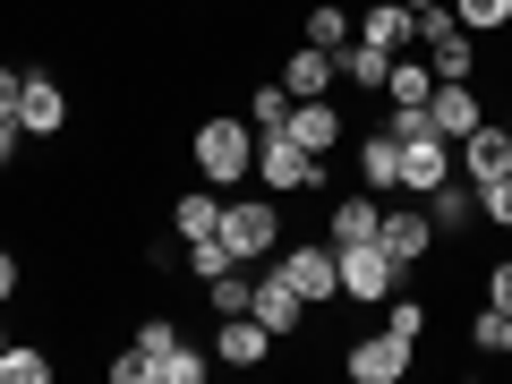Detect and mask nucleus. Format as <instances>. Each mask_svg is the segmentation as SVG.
Returning <instances> with one entry per match:
<instances>
[{"mask_svg":"<svg viewBox=\"0 0 512 384\" xmlns=\"http://www.w3.org/2000/svg\"><path fill=\"white\" fill-rule=\"evenodd\" d=\"M18 86H26V69H9V60H0V120H18Z\"/></svg>","mask_w":512,"mask_h":384,"instance_id":"473e14b6","label":"nucleus"},{"mask_svg":"<svg viewBox=\"0 0 512 384\" xmlns=\"http://www.w3.org/2000/svg\"><path fill=\"white\" fill-rule=\"evenodd\" d=\"M453 154H461V180H470V188H487V180H504V171H512V128L478 120V128L461 137Z\"/></svg>","mask_w":512,"mask_h":384,"instance_id":"9d476101","label":"nucleus"},{"mask_svg":"<svg viewBox=\"0 0 512 384\" xmlns=\"http://www.w3.org/2000/svg\"><path fill=\"white\" fill-rule=\"evenodd\" d=\"M231 265H239V256L222 248V231H214V239H188V274H197V282H222Z\"/></svg>","mask_w":512,"mask_h":384,"instance_id":"cd10ccee","label":"nucleus"},{"mask_svg":"<svg viewBox=\"0 0 512 384\" xmlns=\"http://www.w3.org/2000/svg\"><path fill=\"white\" fill-rule=\"evenodd\" d=\"M222 248H231L239 265L274 256V248H282V205H274V197H239V205H222Z\"/></svg>","mask_w":512,"mask_h":384,"instance_id":"20e7f679","label":"nucleus"},{"mask_svg":"<svg viewBox=\"0 0 512 384\" xmlns=\"http://www.w3.org/2000/svg\"><path fill=\"white\" fill-rule=\"evenodd\" d=\"M214 376V350H197V342H180L171 359H154V384H205Z\"/></svg>","mask_w":512,"mask_h":384,"instance_id":"393cba45","label":"nucleus"},{"mask_svg":"<svg viewBox=\"0 0 512 384\" xmlns=\"http://www.w3.org/2000/svg\"><path fill=\"white\" fill-rule=\"evenodd\" d=\"M282 120H291V86L274 77V86H256V94H248V128L265 137V128H282Z\"/></svg>","mask_w":512,"mask_h":384,"instance_id":"a878e982","label":"nucleus"},{"mask_svg":"<svg viewBox=\"0 0 512 384\" xmlns=\"http://www.w3.org/2000/svg\"><path fill=\"white\" fill-rule=\"evenodd\" d=\"M282 282H291L308 308H325L333 291H342V256H333V239H316V248H282V265H274Z\"/></svg>","mask_w":512,"mask_h":384,"instance_id":"39448f33","label":"nucleus"},{"mask_svg":"<svg viewBox=\"0 0 512 384\" xmlns=\"http://www.w3.org/2000/svg\"><path fill=\"white\" fill-rule=\"evenodd\" d=\"M256 316H265V333H274V342H291L299 316H308V299H299L282 274H256Z\"/></svg>","mask_w":512,"mask_h":384,"instance_id":"4468645a","label":"nucleus"},{"mask_svg":"<svg viewBox=\"0 0 512 384\" xmlns=\"http://www.w3.org/2000/svg\"><path fill=\"white\" fill-rule=\"evenodd\" d=\"M453 18L470 26V35H504V26H512V0H453Z\"/></svg>","mask_w":512,"mask_h":384,"instance_id":"bb28decb","label":"nucleus"},{"mask_svg":"<svg viewBox=\"0 0 512 384\" xmlns=\"http://www.w3.org/2000/svg\"><path fill=\"white\" fill-rule=\"evenodd\" d=\"M0 350H9V333H0Z\"/></svg>","mask_w":512,"mask_h":384,"instance_id":"4c0bfd02","label":"nucleus"},{"mask_svg":"<svg viewBox=\"0 0 512 384\" xmlns=\"http://www.w3.org/2000/svg\"><path fill=\"white\" fill-rule=\"evenodd\" d=\"M384 94H393V103H427V94H436V69H427V60H410V52H393Z\"/></svg>","mask_w":512,"mask_h":384,"instance_id":"5701e85b","label":"nucleus"},{"mask_svg":"<svg viewBox=\"0 0 512 384\" xmlns=\"http://www.w3.org/2000/svg\"><path fill=\"white\" fill-rule=\"evenodd\" d=\"M350 35H359V18H350V9H333V0H316V9H308V35H299V43H316V52H342Z\"/></svg>","mask_w":512,"mask_h":384,"instance_id":"4be33fe9","label":"nucleus"},{"mask_svg":"<svg viewBox=\"0 0 512 384\" xmlns=\"http://www.w3.org/2000/svg\"><path fill=\"white\" fill-rule=\"evenodd\" d=\"M410 9H427V0H410Z\"/></svg>","mask_w":512,"mask_h":384,"instance_id":"58836bf2","label":"nucleus"},{"mask_svg":"<svg viewBox=\"0 0 512 384\" xmlns=\"http://www.w3.org/2000/svg\"><path fill=\"white\" fill-rule=\"evenodd\" d=\"M384 333L419 342V333H427V308H419V299H384Z\"/></svg>","mask_w":512,"mask_h":384,"instance_id":"7c9ffc66","label":"nucleus"},{"mask_svg":"<svg viewBox=\"0 0 512 384\" xmlns=\"http://www.w3.org/2000/svg\"><path fill=\"white\" fill-rule=\"evenodd\" d=\"M256 180H265V197H299V188H325V163L299 146L291 128H265L256 137Z\"/></svg>","mask_w":512,"mask_h":384,"instance_id":"f03ea898","label":"nucleus"},{"mask_svg":"<svg viewBox=\"0 0 512 384\" xmlns=\"http://www.w3.org/2000/svg\"><path fill=\"white\" fill-rule=\"evenodd\" d=\"M504 128H512V120H504Z\"/></svg>","mask_w":512,"mask_h":384,"instance_id":"ea45409f","label":"nucleus"},{"mask_svg":"<svg viewBox=\"0 0 512 384\" xmlns=\"http://www.w3.org/2000/svg\"><path fill=\"white\" fill-rule=\"evenodd\" d=\"M333 256H342V299H359V308H384V299L402 291V274H410L384 239H367V248H333Z\"/></svg>","mask_w":512,"mask_h":384,"instance_id":"7ed1b4c3","label":"nucleus"},{"mask_svg":"<svg viewBox=\"0 0 512 384\" xmlns=\"http://www.w3.org/2000/svg\"><path fill=\"white\" fill-rule=\"evenodd\" d=\"M495 359H512V308H504V325H495Z\"/></svg>","mask_w":512,"mask_h":384,"instance_id":"e433bc0d","label":"nucleus"},{"mask_svg":"<svg viewBox=\"0 0 512 384\" xmlns=\"http://www.w3.org/2000/svg\"><path fill=\"white\" fill-rule=\"evenodd\" d=\"M171 231H180V248H188V239H214L222 231V197H214V188H188V197L171 205Z\"/></svg>","mask_w":512,"mask_h":384,"instance_id":"412c9836","label":"nucleus"},{"mask_svg":"<svg viewBox=\"0 0 512 384\" xmlns=\"http://www.w3.org/2000/svg\"><path fill=\"white\" fill-rule=\"evenodd\" d=\"M376 239H384L393 256H402V265H419V256L436 248V222H427V205H393V214L376 222Z\"/></svg>","mask_w":512,"mask_h":384,"instance_id":"ddd939ff","label":"nucleus"},{"mask_svg":"<svg viewBox=\"0 0 512 384\" xmlns=\"http://www.w3.org/2000/svg\"><path fill=\"white\" fill-rule=\"evenodd\" d=\"M359 43H376V52H410V43H419V9H410V0H376V9L359 18Z\"/></svg>","mask_w":512,"mask_h":384,"instance_id":"f8f14e48","label":"nucleus"},{"mask_svg":"<svg viewBox=\"0 0 512 384\" xmlns=\"http://www.w3.org/2000/svg\"><path fill=\"white\" fill-rule=\"evenodd\" d=\"M0 384H52V350L9 342V350H0Z\"/></svg>","mask_w":512,"mask_h":384,"instance_id":"b1692460","label":"nucleus"},{"mask_svg":"<svg viewBox=\"0 0 512 384\" xmlns=\"http://www.w3.org/2000/svg\"><path fill=\"white\" fill-rule=\"evenodd\" d=\"M487 308H512V256H504V265L487 274Z\"/></svg>","mask_w":512,"mask_h":384,"instance_id":"72a5a7b5","label":"nucleus"},{"mask_svg":"<svg viewBox=\"0 0 512 384\" xmlns=\"http://www.w3.org/2000/svg\"><path fill=\"white\" fill-rule=\"evenodd\" d=\"M478 222H487V231H512V171L478 188Z\"/></svg>","mask_w":512,"mask_h":384,"instance_id":"c756f323","label":"nucleus"},{"mask_svg":"<svg viewBox=\"0 0 512 384\" xmlns=\"http://www.w3.org/2000/svg\"><path fill=\"white\" fill-rule=\"evenodd\" d=\"M18 146H26V128H18V120H0V171L18 163Z\"/></svg>","mask_w":512,"mask_h":384,"instance_id":"f704fd0d","label":"nucleus"},{"mask_svg":"<svg viewBox=\"0 0 512 384\" xmlns=\"http://www.w3.org/2000/svg\"><path fill=\"white\" fill-rule=\"evenodd\" d=\"M333 77H342V86H359V94H384V77H393V52H376V43L350 35L342 52H333Z\"/></svg>","mask_w":512,"mask_h":384,"instance_id":"f3484780","label":"nucleus"},{"mask_svg":"<svg viewBox=\"0 0 512 384\" xmlns=\"http://www.w3.org/2000/svg\"><path fill=\"white\" fill-rule=\"evenodd\" d=\"M18 128H26V137H60V128H69V94H60L52 69H26V86H18Z\"/></svg>","mask_w":512,"mask_h":384,"instance_id":"1a4fd4ad","label":"nucleus"},{"mask_svg":"<svg viewBox=\"0 0 512 384\" xmlns=\"http://www.w3.org/2000/svg\"><path fill=\"white\" fill-rule=\"evenodd\" d=\"M410 359H419V342H402V333H367V342H350V384H402Z\"/></svg>","mask_w":512,"mask_h":384,"instance_id":"0eeeda50","label":"nucleus"},{"mask_svg":"<svg viewBox=\"0 0 512 384\" xmlns=\"http://www.w3.org/2000/svg\"><path fill=\"white\" fill-rule=\"evenodd\" d=\"M359 188H376V197H393V188H402V146H393V128L359 146Z\"/></svg>","mask_w":512,"mask_h":384,"instance_id":"aec40b11","label":"nucleus"},{"mask_svg":"<svg viewBox=\"0 0 512 384\" xmlns=\"http://www.w3.org/2000/svg\"><path fill=\"white\" fill-rule=\"evenodd\" d=\"M393 146H402V197H427V188L453 180V137L419 128V137H393Z\"/></svg>","mask_w":512,"mask_h":384,"instance_id":"423d86ee","label":"nucleus"},{"mask_svg":"<svg viewBox=\"0 0 512 384\" xmlns=\"http://www.w3.org/2000/svg\"><path fill=\"white\" fill-rule=\"evenodd\" d=\"M282 128H291V137H299L308 154H333V146H342V111H333L325 94H308V103H291V120H282Z\"/></svg>","mask_w":512,"mask_h":384,"instance_id":"2eb2a0df","label":"nucleus"},{"mask_svg":"<svg viewBox=\"0 0 512 384\" xmlns=\"http://www.w3.org/2000/svg\"><path fill=\"white\" fill-rule=\"evenodd\" d=\"M205 299H214V316H239V308H256V282H239V265L222 282H205Z\"/></svg>","mask_w":512,"mask_h":384,"instance_id":"c85d7f7f","label":"nucleus"},{"mask_svg":"<svg viewBox=\"0 0 512 384\" xmlns=\"http://www.w3.org/2000/svg\"><path fill=\"white\" fill-rule=\"evenodd\" d=\"M103 376H111V384H146V350L128 342V350H120V359H111V367H103Z\"/></svg>","mask_w":512,"mask_h":384,"instance_id":"2f4dec72","label":"nucleus"},{"mask_svg":"<svg viewBox=\"0 0 512 384\" xmlns=\"http://www.w3.org/2000/svg\"><path fill=\"white\" fill-rule=\"evenodd\" d=\"M0 299H18V248H0Z\"/></svg>","mask_w":512,"mask_h":384,"instance_id":"c9c22d12","label":"nucleus"},{"mask_svg":"<svg viewBox=\"0 0 512 384\" xmlns=\"http://www.w3.org/2000/svg\"><path fill=\"white\" fill-rule=\"evenodd\" d=\"M376 222H384V205H376V188H359V197H342V205H333V222H325V239H333V248H367V239H376Z\"/></svg>","mask_w":512,"mask_h":384,"instance_id":"dca6fc26","label":"nucleus"},{"mask_svg":"<svg viewBox=\"0 0 512 384\" xmlns=\"http://www.w3.org/2000/svg\"><path fill=\"white\" fill-rule=\"evenodd\" d=\"M188 154H197V180L205 188H239L256 171V128L239 120V111H214V120H197Z\"/></svg>","mask_w":512,"mask_h":384,"instance_id":"f257e3e1","label":"nucleus"},{"mask_svg":"<svg viewBox=\"0 0 512 384\" xmlns=\"http://www.w3.org/2000/svg\"><path fill=\"white\" fill-rule=\"evenodd\" d=\"M214 359H222V367H265V359H274V333H265V316H256V308L214 316Z\"/></svg>","mask_w":512,"mask_h":384,"instance_id":"6e6552de","label":"nucleus"},{"mask_svg":"<svg viewBox=\"0 0 512 384\" xmlns=\"http://www.w3.org/2000/svg\"><path fill=\"white\" fill-rule=\"evenodd\" d=\"M282 86H291V103H308V94L342 86V77H333V52H316V43H299V52L282 60Z\"/></svg>","mask_w":512,"mask_h":384,"instance_id":"6ab92c4d","label":"nucleus"},{"mask_svg":"<svg viewBox=\"0 0 512 384\" xmlns=\"http://www.w3.org/2000/svg\"><path fill=\"white\" fill-rule=\"evenodd\" d=\"M419 205H427V222H436V231H470V222H478V188L461 180V171H453L444 188H427Z\"/></svg>","mask_w":512,"mask_h":384,"instance_id":"a211bd4d","label":"nucleus"},{"mask_svg":"<svg viewBox=\"0 0 512 384\" xmlns=\"http://www.w3.org/2000/svg\"><path fill=\"white\" fill-rule=\"evenodd\" d=\"M427 120H436V137H453V146H461V137H470V128L487 120V111H478V86H470V77L436 86V94H427Z\"/></svg>","mask_w":512,"mask_h":384,"instance_id":"9b49d317","label":"nucleus"}]
</instances>
